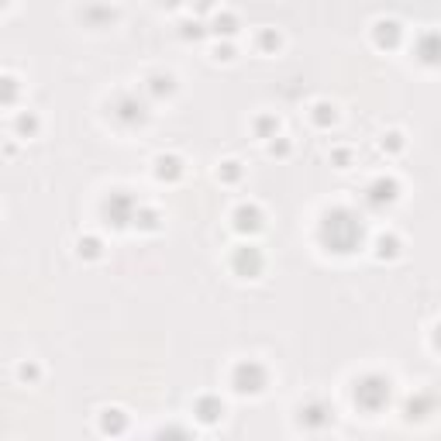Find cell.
Here are the masks:
<instances>
[{"label":"cell","instance_id":"cell-17","mask_svg":"<svg viewBox=\"0 0 441 441\" xmlns=\"http://www.w3.org/2000/svg\"><path fill=\"white\" fill-rule=\"evenodd\" d=\"M17 135H24V138H31L35 131H38V117L35 114H17Z\"/></svg>","mask_w":441,"mask_h":441},{"label":"cell","instance_id":"cell-24","mask_svg":"<svg viewBox=\"0 0 441 441\" xmlns=\"http://www.w3.org/2000/svg\"><path fill=\"white\" fill-rule=\"evenodd\" d=\"M256 128H259V135H263V138H269V131H279V121H276V117H259V121H256Z\"/></svg>","mask_w":441,"mask_h":441},{"label":"cell","instance_id":"cell-3","mask_svg":"<svg viewBox=\"0 0 441 441\" xmlns=\"http://www.w3.org/2000/svg\"><path fill=\"white\" fill-rule=\"evenodd\" d=\"M265 383H269V372H265L263 362H256V358H245V362H238L235 369H231V386L238 390V393H263Z\"/></svg>","mask_w":441,"mask_h":441},{"label":"cell","instance_id":"cell-1","mask_svg":"<svg viewBox=\"0 0 441 441\" xmlns=\"http://www.w3.org/2000/svg\"><path fill=\"white\" fill-rule=\"evenodd\" d=\"M321 238L331 252H355L358 242H362V224L355 221L352 210H331L321 224Z\"/></svg>","mask_w":441,"mask_h":441},{"label":"cell","instance_id":"cell-9","mask_svg":"<svg viewBox=\"0 0 441 441\" xmlns=\"http://www.w3.org/2000/svg\"><path fill=\"white\" fill-rule=\"evenodd\" d=\"M397 200V183L393 179H376L369 186V203L372 207H383V203H393Z\"/></svg>","mask_w":441,"mask_h":441},{"label":"cell","instance_id":"cell-8","mask_svg":"<svg viewBox=\"0 0 441 441\" xmlns=\"http://www.w3.org/2000/svg\"><path fill=\"white\" fill-rule=\"evenodd\" d=\"M235 228H238L242 235H245V231L256 235V231L263 228V210H259L256 203H242V207L235 210Z\"/></svg>","mask_w":441,"mask_h":441},{"label":"cell","instance_id":"cell-23","mask_svg":"<svg viewBox=\"0 0 441 441\" xmlns=\"http://www.w3.org/2000/svg\"><path fill=\"white\" fill-rule=\"evenodd\" d=\"M242 176V166L231 159V163H221V179H228V183H235V179Z\"/></svg>","mask_w":441,"mask_h":441},{"label":"cell","instance_id":"cell-10","mask_svg":"<svg viewBox=\"0 0 441 441\" xmlns=\"http://www.w3.org/2000/svg\"><path fill=\"white\" fill-rule=\"evenodd\" d=\"M197 417H200L203 424H217V421L224 417V403H221L217 397H200V400H197Z\"/></svg>","mask_w":441,"mask_h":441},{"label":"cell","instance_id":"cell-2","mask_svg":"<svg viewBox=\"0 0 441 441\" xmlns=\"http://www.w3.org/2000/svg\"><path fill=\"white\" fill-rule=\"evenodd\" d=\"M390 393H393V386H390V379L379 376V372H369V376H362V379L355 383V403H358L362 410H369V414L383 410V407L390 403Z\"/></svg>","mask_w":441,"mask_h":441},{"label":"cell","instance_id":"cell-16","mask_svg":"<svg viewBox=\"0 0 441 441\" xmlns=\"http://www.w3.org/2000/svg\"><path fill=\"white\" fill-rule=\"evenodd\" d=\"M397 252H400V242H397L393 235H383V238L376 242V256H379V259H393Z\"/></svg>","mask_w":441,"mask_h":441},{"label":"cell","instance_id":"cell-6","mask_svg":"<svg viewBox=\"0 0 441 441\" xmlns=\"http://www.w3.org/2000/svg\"><path fill=\"white\" fill-rule=\"evenodd\" d=\"M231 265H235V272L238 276H259L263 272V252L256 249V245H242V249H235V256H231Z\"/></svg>","mask_w":441,"mask_h":441},{"label":"cell","instance_id":"cell-13","mask_svg":"<svg viewBox=\"0 0 441 441\" xmlns=\"http://www.w3.org/2000/svg\"><path fill=\"white\" fill-rule=\"evenodd\" d=\"M397 38H400V24L397 21H379L376 24V42L379 45H397Z\"/></svg>","mask_w":441,"mask_h":441},{"label":"cell","instance_id":"cell-14","mask_svg":"<svg viewBox=\"0 0 441 441\" xmlns=\"http://www.w3.org/2000/svg\"><path fill=\"white\" fill-rule=\"evenodd\" d=\"M159 210H152V207H138V214H135V228H142V231H159Z\"/></svg>","mask_w":441,"mask_h":441},{"label":"cell","instance_id":"cell-19","mask_svg":"<svg viewBox=\"0 0 441 441\" xmlns=\"http://www.w3.org/2000/svg\"><path fill=\"white\" fill-rule=\"evenodd\" d=\"M314 121H317L321 128L335 124V107H331V103H317V107H314Z\"/></svg>","mask_w":441,"mask_h":441},{"label":"cell","instance_id":"cell-21","mask_svg":"<svg viewBox=\"0 0 441 441\" xmlns=\"http://www.w3.org/2000/svg\"><path fill=\"white\" fill-rule=\"evenodd\" d=\"M156 441H193V438H190L183 428H166V431H159V435H156Z\"/></svg>","mask_w":441,"mask_h":441},{"label":"cell","instance_id":"cell-18","mask_svg":"<svg viewBox=\"0 0 441 441\" xmlns=\"http://www.w3.org/2000/svg\"><path fill=\"white\" fill-rule=\"evenodd\" d=\"M149 90H152L156 97H163V93L169 97L176 87H173V76H163V73H159V76H152V80H149Z\"/></svg>","mask_w":441,"mask_h":441},{"label":"cell","instance_id":"cell-27","mask_svg":"<svg viewBox=\"0 0 441 441\" xmlns=\"http://www.w3.org/2000/svg\"><path fill=\"white\" fill-rule=\"evenodd\" d=\"M290 152V145L286 142H279V145H272V156H286Z\"/></svg>","mask_w":441,"mask_h":441},{"label":"cell","instance_id":"cell-25","mask_svg":"<svg viewBox=\"0 0 441 441\" xmlns=\"http://www.w3.org/2000/svg\"><path fill=\"white\" fill-rule=\"evenodd\" d=\"M259 45H263V49H276V45H279V35H272V31H263Z\"/></svg>","mask_w":441,"mask_h":441},{"label":"cell","instance_id":"cell-12","mask_svg":"<svg viewBox=\"0 0 441 441\" xmlns=\"http://www.w3.org/2000/svg\"><path fill=\"white\" fill-rule=\"evenodd\" d=\"M156 176L159 179L183 176V159H179V156H159V159H156Z\"/></svg>","mask_w":441,"mask_h":441},{"label":"cell","instance_id":"cell-5","mask_svg":"<svg viewBox=\"0 0 441 441\" xmlns=\"http://www.w3.org/2000/svg\"><path fill=\"white\" fill-rule=\"evenodd\" d=\"M114 117H117L121 124H142V121L149 117V107H145L135 93H121L117 103H114Z\"/></svg>","mask_w":441,"mask_h":441},{"label":"cell","instance_id":"cell-7","mask_svg":"<svg viewBox=\"0 0 441 441\" xmlns=\"http://www.w3.org/2000/svg\"><path fill=\"white\" fill-rule=\"evenodd\" d=\"M331 421H335V410H331L324 400H310V403L300 407V424H303V428H314V431H317V428H328Z\"/></svg>","mask_w":441,"mask_h":441},{"label":"cell","instance_id":"cell-20","mask_svg":"<svg viewBox=\"0 0 441 441\" xmlns=\"http://www.w3.org/2000/svg\"><path fill=\"white\" fill-rule=\"evenodd\" d=\"M80 256H87V259H100V238H80Z\"/></svg>","mask_w":441,"mask_h":441},{"label":"cell","instance_id":"cell-22","mask_svg":"<svg viewBox=\"0 0 441 441\" xmlns=\"http://www.w3.org/2000/svg\"><path fill=\"white\" fill-rule=\"evenodd\" d=\"M17 376H21V379H24V383H35V379H38V376H42V369H38V365H35V362H24V365H21V369H17Z\"/></svg>","mask_w":441,"mask_h":441},{"label":"cell","instance_id":"cell-4","mask_svg":"<svg viewBox=\"0 0 441 441\" xmlns=\"http://www.w3.org/2000/svg\"><path fill=\"white\" fill-rule=\"evenodd\" d=\"M103 210H107V217H110L114 228H128V224H135L138 203H135V197H128V193H110V200L103 203Z\"/></svg>","mask_w":441,"mask_h":441},{"label":"cell","instance_id":"cell-11","mask_svg":"<svg viewBox=\"0 0 441 441\" xmlns=\"http://www.w3.org/2000/svg\"><path fill=\"white\" fill-rule=\"evenodd\" d=\"M124 428H128V414L124 410H117V407L100 410V431L103 435H121Z\"/></svg>","mask_w":441,"mask_h":441},{"label":"cell","instance_id":"cell-26","mask_svg":"<svg viewBox=\"0 0 441 441\" xmlns=\"http://www.w3.org/2000/svg\"><path fill=\"white\" fill-rule=\"evenodd\" d=\"M214 56H217V59H235V49H231V45H224V49L217 45V52H214Z\"/></svg>","mask_w":441,"mask_h":441},{"label":"cell","instance_id":"cell-15","mask_svg":"<svg viewBox=\"0 0 441 441\" xmlns=\"http://www.w3.org/2000/svg\"><path fill=\"white\" fill-rule=\"evenodd\" d=\"M21 93V83L14 76H0V103H14Z\"/></svg>","mask_w":441,"mask_h":441}]
</instances>
